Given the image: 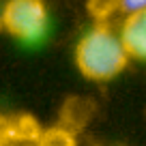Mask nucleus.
Segmentation results:
<instances>
[{"label":"nucleus","mask_w":146,"mask_h":146,"mask_svg":"<svg viewBox=\"0 0 146 146\" xmlns=\"http://www.w3.org/2000/svg\"><path fill=\"white\" fill-rule=\"evenodd\" d=\"M73 60L78 71L86 80L110 82L125 71L129 54L123 45L118 30H112L105 22H97L78 39Z\"/></svg>","instance_id":"obj_1"},{"label":"nucleus","mask_w":146,"mask_h":146,"mask_svg":"<svg viewBox=\"0 0 146 146\" xmlns=\"http://www.w3.org/2000/svg\"><path fill=\"white\" fill-rule=\"evenodd\" d=\"M47 19L45 0H7L0 9L2 30L22 43L39 41L47 30Z\"/></svg>","instance_id":"obj_2"},{"label":"nucleus","mask_w":146,"mask_h":146,"mask_svg":"<svg viewBox=\"0 0 146 146\" xmlns=\"http://www.w3.org/2000/svg\"><path fill=\"white\" fill-rule=\"evenodd\" d=\"M118 35L123 39V45L129 58L146 62V9L125 15L118 28Z\"/></svg>","instance_id":"obj_3"},{"label":"nucleus","mask_w":146,"mask_h":146,"mask_svg":"<svg viewBox=\"0 0 146 146\" xmlns=\"http://www.w3.org/2000/svg\"><path fill=\"white\" fill-rule=\"evenodd\" d=\"M35 146H78V140L64 127H47L39 131Z\"/></svg>","instance_id":"obj_4"},{"label":"nucleus","mask_w":146,"mask_h":146,"mask_svg":"<svg viewBox=\"0 0 146 146\" xmlns=\"http://www.w3.org/2000/svg\"><path fill=\"white\" fill-rule=\"evenodd\" d=\"M118 2L120 0H88L86 9L90 17H95V22H105L110 15L118 13Z\"/></svg>","instance_id":"obj_5"},{"label":"nucleus","mask_w":146,"mask_h":146,"mask_svg":"<svg viewBox=\"0 0 146 146\" xmlns=\"http://www.w3.org/2000/svg\"><path fill=\"white\" fill-rule=\"evenodd\" d=\"M142 9H146V0H120L118 2V13H123V15L137 13Z\"/></svg>","instance_id":"obj_6"}]
</instances>
